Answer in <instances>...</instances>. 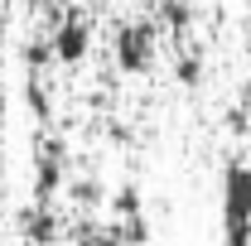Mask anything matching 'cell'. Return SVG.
I'll return each mask as SVG.
<instances>
[{
  "instance_id": "13",
  "label": "cell",
  "mask_w": 251,
  "mask_h": 246,
  "mask_svg": "<svg viewBox=\"0 0 251 246\" xmlns=\"http://www.w3.org/2000/svg\"><path fill=\"white\" fill-rule=\"evenodd\" d=\"M25 5H39V0H25Z\"/></svg>"
},
{
  "instance_id": "6",
  "label": "cell",
  "mask_w": 251,
  "mask_h": 246,
  "mask_svg": "<svg viewBox=\"0 0 251 246\" xmlns=\"http://www.w3.org/2000/svg\"><path fill=\"white\" fill-rule=\"evenodd\" d=\"M174 77H179L184 87H198V82H203V53L184 49V53H179V63H174Z\"/></svg>"
},
{
  "instance_id": "5",
  "label": "cell",
  "mask_w": 251,
  "mask_h": 246,
  "mask_svg": "<svg viewBox=\"0 0 251 246\" xmlns=\"http://www.w3.org/2000/svg\"><path fill=\"white\" fill-rule=\"evenodd\" d=\"M20 222H25V237H29L34 246H49L53 242V232H58V217H53V208H25L20 213Z\"/></svg>"
},
{
  "instance_id": "2",
  "label": "cell",
  "mask_w": 251,
  "mask_h": 246,
  "mask_svg": "<svg viewBox=\"0 0 251 246\" xmlns=\"http://www.w3.org/2000/svg\"><path fill=\"white\" fill-rule=\"evenodd\" d=\"M49 53L63 68H77V63L92 53V20L82 10H68L58 25H53V34H49Z\"/></svg>"
},
{
  "instance_id": "4",
  "label": "cell",
  "mask_w": 251,
  "mask_h": 246,
  "mask_svg": "<svg viewBox=\"0 0 251 246\" xmlns=\"http://www.w3.org/2000/svg\"><path fill=\"white\" fill-rule=\"evenodd\" d=\"M58 188H63V150L49 145V150L39 154V164H34V203L49 208V198H53Z\"/></svg>"
},
{
  "instance_id": "3",
  "label": "cell",
  "mask_w": 251,
  "mask_h": 246,
  "mask_svg": "<svg viewBox=\"0 0 251 246\" xmlns=\"http://www.w3.org/2000/svg\"><path fill=\"white\" fill-rule=\"evenodd\" d=\"M111 53H116L121 73H150V63H155V25L150 20H126L116 29Z\"/></svg>"
},
{
  "instance_id": "7",
  "label": "cell",
  "mask_w": 251,
  "mask_h": 246,
  "mask_svg": "<svg viewBox=\"0 0 251 246\" xmlns=\"http://www.w3.org/2000/svg\"><path fill=\"white\" fill-rule=\"evenodd\" d=\"M159 20H164L169 29H188L193 10H188V0H159Z\"/></svg>"
},
{
  "instance_id": "12",
  "label": "cell",
  "mask_w": 251,
  "mask_h": 246,
  "mask_svg": "<svg viewBox=\"0 0 251 246\" xmlns=\"http://www.w3.org/2000/svg\"><path fill=\"white\" fill-rule=\"evenodd\" d=\"M92 5H111V0H92Z\"/></svg>"
},
{
  "instance_id": "1",
  "label": "cell",
  "mask_w": 251,
  "mask_h": 246,
  "mask_svg": "<svg viewBox=\"0 0 251 246\" xmlns=\"http://www.w3.org/2000/svg\"><path fill=\"white\" fill-rule=\"evenodd\" d=\"M222 237L251 242V159H232L222 169Z\"/></svg>"
},
{
  "instance_id": "11",
  "label": "cell",
  "mask_w": 251,
  "mask_h": 246,
  "mask_svg": "<svg viewBox=\"0 0 251 246\" xmlns=\"http://www.w3.org/2000/svg\"><path fill=\"white\" fill-rule=\"evenodd\" d=\"M222 246H251V242H227V237H222Z\"/></svg>"
},
{
  "instance_id": "10",
  "label": "cell",
  "mask_w": 251,
  "mask_h": 246,
  "mask_svg": "<svg viewBox=\"0 0 251 246\" xmlns=\"http://www.w3.org/2000/svg\"><path fill=\"white\" fill-rule=\"evenodd\" d=\"M29 106H34V116H49V97H44L39 82H29Z\"/></svg>"
},
{
  "instance_id": "9",
  "label": "cell",
  "mask_w": 251,
  "mask_h": 246,
  "mask_svg": "<svg viewBox=\"0 0 251 246\" xmlns=\"http://www.w3.org/2000/svg\"><path fill=\"white\" fill-rule=\"evenodd\" d=\"M73 198H77V203H101V184H97V179H77V184H73Z\"/></svg>"
},
{
  "instance_id": "8",
  "label": "cell",
  "mask_w": 251,
  "mask_h": 246,
  "mask_svg": "<svg viewBox=\"0 0 251 246\" xmlns=\"http://www.w3.org/2000/svg\"><path fill=\"white\" fill-rule=\"evenodd\" d=\"M111 208L126 217V222H135L140 217V188L135 184H126V188H116V198H111Z\"/></svg>"
}]
</instances>
